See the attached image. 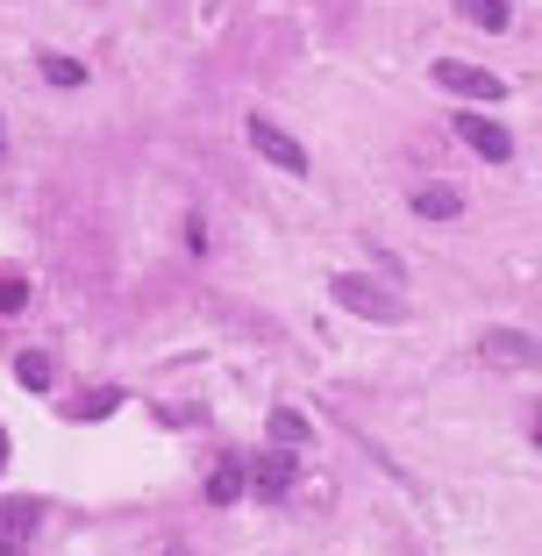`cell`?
I'll list each match as a JSON object with an SVG mask.
<instances>
[{"label": "cell", "instance_id": "6da1fadb", "mask_svg": "<svg viewBox=\"0 0 542 556\" xmlns=\"http://www.w3.org/2000/svg\"><path fill=\"white\" fill-rule=\"evenodd\" d=\"M329 286H336V307L364 314V321H386V328H400V321L414 314L400 293H386V286H378V278H364V271H336Z\"/></svg>", "mask_w": 542, "mask_h": 556}, {"label": "cell", "instance_id": "7a4b0ae2", "mask_svg": "<svg viewBox=\"0 0 542 556\" xmlns=\"http://www.w3.org/2000/svg\"><path fill=\"white\" fill-rule=\"evenodd\" d=\"M243 136H250V150H257V157H272L279 172H293V179H307V143H293V136H286L272 115H243Z\"/></svg>", "mask_w": 542, "mask_h": 556}, {"label": "cell", "instance_id": "3957f363", "mask_svg": "<svg viewBox=\"0 0 542 556\" xmlns=\"http://www.w3.org/2000/svg\"><path fill=\"white\" fill-rule=\"evenodd\" d=\"M436 86H450V93H464L471 108H493L500 93H507V79L486 65H464V58H436Z\"/></svg>", "mask_w": 542, "mask_h": 556}, {"label": "cell", "instance_id": "277c9868", "mask_svg": "<svg viewBox=\"0 0 542 556\" xmlns=\"http://www.w3.org/2000/svg\"><path fill=\"white\" fill-rule=\"evenodd\" d=\"M293 478H300V457L272 442L264 457H250V500H286V492H293Z\"/></svg>", "mask_w": 542, "mask_h": 556}, {"label": "cell", "instance_id": "5b68a950", "mask_svg": "<svg viewBox=\"0 0 542 556\" xmlns=\"http://www.w3.org/2000/svg\"><path fill=\"white\" fill-rule=\"evenodd\" d=\"M457 136H464V143H471L486 164H507V157H514V136L500 129L493 115H478V108H471V115H457Z\"/></svg>", "mask_w": 542, "mask_h": 556}, {"label": "cell", "instance_id": "8992f818", "mask_svg": "<svg viewBox=\"0 0 542 556\" xmlns=\"http://www.w3.org/2000/svg\"><path fill=\"white\" fill-rule=\"evenodd\" d=\"M478 357L521 371V364H535V336H521V328H486V336H478Z\"/></svg>", "mask_w": 542, "mask_h": 556}, {"label": "cell", "instance_id": "52a82bcc", "mask_svg": "<svg viewBox=\"0 0 542 556\" xmlns=\"http://www.w3.org/2000/svg\"><path fill=\"white\" fill-rule=\"evenodd\" d=\"M243 492H250V457H222L214 478H207V500H214V507H236Z\"/></svg>", "mask_w": 542, "mask_h": 556}, {"label": "cell", "instance_id": "ba28073f", "mask_svg": "<svg viewBox=\"0 0 542 556\" xmlns=\"http://www.w3.org/2000/svg\"><path fill=\"white\" fill-rule=\"evenodd\" d=\"M414 214H421V222H457L464 193L457 186H414Z\"/></svg>", "mask_w": 542, "mask_h": 556}, {"label": "cell", "instance_id": "9c48e42d", "mask_svg": "<svg viewBox=\"0 0 542 556\" xmlns=\"http://www.w3.org/2000/svg\"><path fill=\"white\" fill-rule=\"evenodd\" d=\"M264 435L279 442V450H307V442H314V428H307V414H300V407H272Z\"/></svg>", "mask_w": 542, "mask_h": 556}, {"label": "cell", "instance_id": "30bf717a", "mask_svg": "<svg viewBox=\"0 0 542 556\" xmlns=\"http://www.w3.org/2000/svg\"><path fill=\"white\" fill-rule=\"evenodd\" d=\"M36 521H43L36 500H0V535H36Z\"/></svg>", "mask_w": 542, "mask_h": 556}, {"label": "cell", "instance_id": "8fae6325", "mask_svg": "<svg viewBox=\"0 0 542 556\" xmlns=\"http://www.w3.org/2000/svg\"><path fill=\"white\" fill-rule=\"evenodd\" d=\"M15 378L29 386V393H50V378H58V364H50L43 350H22V357H15Z\"/></svg>", "mask_w": 542, "mask_h": 556}, {"label": "cell", "instance_id": "7c38bea8", "mask_svg": "<svg viewBox=\"0 0 542 556\" xmlns=\"http://www.w3.org/2000/svg\"><path fill=\"white\" fill-rule=\"evenodd\" d=\"M457 15H464V22H478V29H507L514 8H507V0H457Z\"/></svg>", "mask_w": 542, "mask_h": 556}, {"label": "cell", "instance_id": "4fadbf2b", "mask_svg": "<svg viewBox=\"0 0 542 556\" xmlns=\"http://www.w3.org/2000/svg\"><path fill=\"white\" fill-rule=\"evenodd\" d=\"M43 79H50V86H86V65H79V58H58V50H43Z\"/></svg>", "mask_w": 542, "mask_h": 556}, {"label": "cell", "instance_id": "5bb4252c", "mask_svg": "<svg viewBox=\"0 0 542 556\" xmlns=\"http://www.w3.org/2000/svg\"><path fill=\"white\" fill-rule=\"evenodd\" d=\"M115 407H122V393H115V386H100V393H86V400H79L72 414H86V421H100V414H115Z\"/></svg>", "mask_w": 542, "mask_h": 556}, {"label": "cell", "instance_id": "9a60e30c", "mask_svg": "<svg viewBox=\"0 0 542 556\" xmlns=\"http://www.w3.org/2000/svg\"><path fill=\"white\" fill-rule=\"evenodd\" d=\"M15 307H29V278L0 271V314H15Z\"/></svg>", "mask_w": 542, "mask_h": 556}, {"label": "cell", "instance_id": "2e32d148", "mask_svg": "<svg viewBox=\"0 0 542 556\" xmlns=\"http://www.w3.org/2000/svg\"><path fill=\"white\" fill-rule=\"evenodd\" d=\"M0 471H8V428H0Z\"/></svg>", "mask_w": 542, "mask_h": 556}, {"label": "cell", "instance_id": "e0dca14e", "mask_svg": "<svg viewBox=\"0 0 542 556\" xmlns=\"http://www.w3.org/2000/svg\"><path fill=\"white\" fill-rule=\"evenodd\" d=\"M0 556H15V535H0Z\"/></svg>", "mask_w": 542, "mask_h": 556}, {"label": "cell", "instance_id": "ac0fdd59", "mask_svg": "<svg viewBox=\"0 0 542 556\" xmlns=\"http://www.w3.org/2000/svg\"><path fill=\"white\" fill-rule=\"evenodd\" d=\"M528 435H535V450H542V414H535V428H528Z\"/></svg>", "mask_w": 542, "mask_h": 556}, {"label": "cell", "instance_id": "d6986e66", "mask_svg": "<svg viewBox=\"0 0 542 556\" xmlns=\"http://www.w3.org/2000/svg\"><path fill=\"white\" fill-rule=\"evenodd\" d=\"M0 157H8V129H0Z\"/></svg>", "mask_w": 542, "mask_h": 556}]
</instances>
